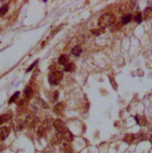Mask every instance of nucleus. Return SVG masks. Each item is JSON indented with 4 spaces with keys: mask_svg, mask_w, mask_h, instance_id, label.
Returning a JSON list of instances; mask_svg holds the SVG:
<instances>
[{
    "mask_svg": "<svg viewBox=\"0 0 152 153\" xmlns=\"http://www.w3.org/2000/svg\"><path fill=\"white\" fill-rule=\"evenodd\" d=\"M116 17L112 13H105L102 15L98 21V25L100 28L105 29L110 26H112L115 23Z\"/></svg>",
    "mask_w": 152,
    "mask_h": 153,
    "instance_id": "1",
    "label": "nucleus"
},
{
    "mask_svg": "<svg viewBox=\"0 0 152 153\" xmlns=\"http://www.w3.org/2000/svg\"><path fill=\"white\" fill-rule=\"evenodd\" d=\"M64 74L62 71L55 70L52 71L49 76V82L51 85H58L62 80Z\"/></svg>",
    "mask_w": 152,
    "mask_h": 153,
    "instance_id": "2",
    "label": "nucleus"
},
{
    "mask_svg": "<svg viewBox=\"0 0 152 153\" xmlns=\"http://www.w3.org/2000/svg\"><path fill=\"white\" fill-rule=\"evenodd\" d=\"M134 4L135 3L133 1H129L124 2L119 7V12L123 14L124 15L130 14V13L134 9Z\"/></svg>",
    "mask_w": 152,
    "mask_h": 153,
    "instance_id": "3",
    "label": "nucleus"
},
{
    "mask_svg": "<svg viewBox=\"0 0 152 153\" xmlns=\"http://www.w3.org/2000/svg\"><path fill=\"white\" fill-rule=\"evenodd\" d=\"M51 128V122L49 120H46L40 126L37 131V135L39 136H43L48 132Z\"/></svg>",
    "mask_w": 152,
    "mask_h": 153,
    "instance_id": "4",
    "label": "nucleus"
},
{
    "mask_svg": "<svg viewBox=\"0 0 152 153\" xmlns=\"http://www.w3.org/2000/svg\"><path fill=\"white\" fill-rule=\"evenodd\" d=\"M53 125L56 129V130L57 131V132L60 134L62 133L63 132H64L65 131L68 129L66 123L60 119H57L55 120L53 123Z\"/></svg>",
    "mask_w": 152,
    "mask_h": 153,
    "instance_id": "5",
    "label": "nucleus"
},
{
    "mask_svg": "<svg viewBox=\"0 0 152 153\" xmlns=\"http://www.w3.org/2000/svg\"><path fill=\"white\" fill-rule=\"evenodd\" d=\"M39 122V119L34 116L33 115H29L26 118L25 122V125L27 126L30 128H33L35 127Z\"/></svg>",
    "mask_w": 152,
    "mask_h": 153,
    "instance_id": "6",
    "label": "nucleus"
},
{
    "mask_svg": "<svg viewBox=\"0 0 152 153\" xmlns=\"http://www.w3.org/2000/svg\"><path fill=\"white\" fill-rule=\"evenodd\" d=\"M11 129L9 127L3 126L0 127V141H4L10 135Z\"/></svg>",
    "mask_w": 152,
    "mask_h": 153,
    "instance_id": "7",
    "label": "nucleus"
},
{
    "mask_svg": "<svg viewBox=\"0 0 152 153\" xmlns=\"http://www.w3.org/2000/svg\"><path fill=\"white\" fill-rule=\"evenodd\" d=\"M66 107V103L64 102H60L54 107V111L56 115L60 116Z\"/></svg>",
    "mask_w": 152,
    "mask_h": 153,
    "instance_id": "8",
    "label": "nucleus"
},
{
    "mask_svg": "<svg viewBox=\"0 0 152 153\" xmlns=\"http://www.w3.org/2000/svg\"><path fill=\"white\" fill-rule=\"evenodd\" d=\"M62 140H64L67 142H71L73 141L74 139V136L72 134V133L68 129L67 131H65L64 132H63L62 133L60 134Z\"/></svg>",
    "mask_w": 152,
    "mask_h": 153,
    "instance_id": "9",
    "label": "nucleus"
},
{
    "mask_svg": "<svg viewBox=\"0 0 152 153\" xmlns=\"http://www.w3.org/2000/svg\"><path fill=\"white\" fill-rule=\"evenodd\" d=\"M143 19L146 21L150 20L152 19V6L148 7L144 10L142 15Z\"/></svg>",
    "mask_w": 152,
    "mask_h": 153,
    "instance_id": "10",
    "label": "nucleus"
},
{
    "mask_svg": "<svg viewBox=\"0 0 152 153\" xmlns=\"http://www.w3.org/2000/svg\"><path fill=\"white\" fill-rule=\"evenodd\" d=\"M135 140V135L133 133H127L125 134L123 138V141L127 144L131 145Z\"/></svg>",
    "mask_w": 152,
    "mask_h": 153,
    "instance_id": "11",
    "label": "nucleus"
},
{
    "mask_svg": "<svg viewBox=\"0 0 152 153\" xmlns=\"http://www.w3.org/2000/svg\"><path fill=\"white\" fill-rule=\"evenodd\" d=\"M135 120L137 124L140 126H145L147 125V119L145 116L137 115L135 116Z\"/></svg>",
    "mask_w": 152,
    "mask_h": 153,
    "instance_id": "12",
    "label": "nucleus"
},
{
    "mask_svg": "<svg viewBox=\"0 0 152 153\" xmlns=\"http://www.w3.org/2000/svg\"><path fill=\"white\" fill-rule=\"evenodd\" d=\"M13 117V113L11 112L5 113L0 115V125L4 124V123L9 121Z\"/></svg>",
    "mask_w": 152,
    "mask_h": 153,
    "instance_id": "13",
    "label": "nucleus"
},
{
    "mask_svg": "<svg viewBox=\"0 0 152 153\" xmlns=\"http://www.w3.org/2000/svg\"><path fill=\"white\" fill-rule=\"evenodd\" d=\"M75 69H76L75 64L72 62H70L64 66V70L65 71L71 72L75 70Z\"/></svg>",
    "mask_w": 152,
    "mask_h": 153,
    "instance_id": "14",
    "label": "nucleus"
},
{
    "mask_svg": "<svg viewBox=\"0 0 152 153\" xmlns=\"http://www.w3.org/2000/svg\"><path fill=\"white\" fill-rule=\"evenodd\" d=\"M83 50L82 48L80 45L75 46L71 50V53L75 56H79L82 53Z\"/></svg>",
    "mask_w": 152,
    "mask_h": 153,
    "instance_id": "15",
    "label": "nucleus"
},
{
    "mask_svg": "<svg viewBox=\"0 0 152 153\" xmlns=\"http://www.w3.org/2000/svg\"><path fill=\"white\" fill-rule=\"evenodd\" d=\"M135 141H137L138 142L143 141H145L147 140V135L145 134V133H138V134H135Z\"/></svg>",
    "mask_w": 152,
    "mask_h": 153,
    "instance_id": "16",
    "label": "nucleus"
},
{
    "mask_svg": "<svg viewBox=\"0 0 152 153\" xmlns=\"http://www.w3.org/2000/svg\"><path fill=\"white\" fill-rule=\"evenodd\" d=\"M25 94L26 97L27 99L30 98L33 95V91L32 88H31L29 86H26L25 88Z\"/></svg>",
    "mask_w": 152,
    "mask_h": 153,
    "instance_id": "17",
    "label": "nucleus"
},
{
    "mask_svg": "<svg viewBox=\"0 0 152 153\" xmlns=\"http://www.w3.org/2000/svg\"><path fill=\"white\" fill-rule=\"evenodd\" d=\"M132 19V14H128L124 15L121 18V22L123 25H126L128 23H129Z\"/></svg>",
    "mask_w": 152,
    "mask_h": 153,
    "instance_id": "18",
    "label": "nucleus"
},
{
    "mask_svg": "<svg viewBox=\"0 0 152 153\" xmlns=\"http://www.w3.org/2000/svg\"><path fill=\"white\" fill-rule=\"evenodd\" d=\"M58 63L61 65L65 66L68 63V58L67 56L65 55H61L60 57L58 58Z\"/></svg>",
    "mask_w": 152,
    "mask_h": 153,
    "instance_id": "19",
    "label": "nucleus"
},
{
    "mask_svg": "<svg viewBox=\"0 0 152 153\" xmlns=\"http://www.w3.org/2000/svg\"><path fill=\"white\" fill-rule=\"evenodd\" d=\"M9 10V5L4 4L0 7V17H3Z\"/></svg>",
    "mask_w": 152,
    "mask_h": 153,
    "instance_id": "20",
    "label": "nucleus"
},
{
    "mask_svg": "<svg viewBox=\"0 0 152 153\" xmlns=\"http://www.w3.org/2000/svg\"><path fill=\"white\" fill-rule=\"evenodd\" d=\"M73 150L72 148L71 145L68 143L64 144V153H73Z\"/></svg>",
    "mask_w": 152,
    "mask_h": 153,
    "instance_id": "21",
    "label": "nucleus"
},
{
    "mask_svg": "<svg viewBox=\"0 0 152 153\" xmlns=\"http://www.w3.org/2000/svg\"><path fill=\"white\" fill-rule=\"evenodd\" d=\"M91 32H92V34H94V35L99 36L103 33H105V29H102V28H99V29H92Z\"/></svg>",
    "mask_w": 152,
    "mask_h": 153,
    "instance_id": "22",
    "label": "nucleus"
},
{
    "mask_svg": "<svg viewBox=\"0 0 152 153\" xmlns=\"http://www.w3.org/2000/svg\"><path fill=\"white\" fill-rule=\"evenodd\" d=\"M124 25L123 24L122 22H119L116 24H114V25H112V30L113 32H115V31H117L119 29H121L122 28V26H123Z\"/></svg>",
    "mask_w": 152,
    "mask_h": 153,
    "instance_id": "23",
    "label": "nucleus"
},
{
    "mask_svg": "<svg viewBox=\"0 0 152 153\" xmlns=\"http://www.w3.org/2000/svg\"><path fill=\"white\" fill-rule=\"evenodd\" d=\"M19 95H20V92H19V91H17V92H16L15 93H14V94L12 95L11 97L10 98L9 103V104H11V103H12V102H15V101H16V100L18 98Z\"/></svg>",
    "mask_w": 152,
    "mask_h": 153,
    "instance_id": "24",
    "label": "nucleus"
},
{
    "mask_svg": "<svg viewBox=\"0 0 152 153\" xmlns=\"http://www.w3.org/2000/svg\"><path fill=\"white\" fill-rule=\"evenodd\" d=\"M134 20L135 22H137L138 23H140L143 21V17H142L141 13H139L137 15H135L134 17Z\"/></svg>",
    "mask_w": 152,
    "mask_h": 153,
    "instance_id": "25",
    "label": "nucleus"
},
{
    "mask_svg": "<svg viewBox=\"0 0 152 153\" xmlns=\"http://www.w3.org/2000/svg\"><path fill=\"white\" fill-rule=\"evenodd\" d=\"M109 79L110 80V84L112 85V86L114 89L117 91V84L115 82V78L112 76H109Z\"/></svg>",
    "mask_w": 152,
    "mask_h": 153,
    "instance_id": "26",
    "label": "nucleus"
},
{
    "mask_svg": "<svg viewBox=\"0 0 152 153\" xmlns=\"http://www.w3.org/2000/svg\"><path fill=\"white\" fill-rule=\"evenodd\" d=\"M37 60L36 61H35L32 64H31V65L29 67V69L27 70V72H29V71H30V70H32L33 69V68L35 66V65H36V64H37Z\"/></svg>",
    "mask_w": 152,
    "mask_h": 153,
    "instance_id": "27",
    "label": "nucleus"
},
{
    "mask_svg": "<svg viewBox=\"0 0 152 153\" xmlns=\"http://www.w3.org/2000/svg\"><path fill=\"white\" fill-rule=\"evenodd\" d=\"M53 98H54V100L55 101L57 100V99L58 98V91H54Z\"/></svg>",
    "mask_w": 152,
    "mask_h": 153,
    "instance_id": "28",
    "label": "nucleus"
},
{
    "mask_svg": "<svg viewBox=\"0 0 152 153\" xmlns=\"http://www.w3.org/2000/svg\"><path fill=\"white\" fill-rule=\"evenodd\" d=\"M149 141H150V142L151 143V144L152 145V135L150 136V138H149Z\"/></svg>",
    "mask_w": 152,
    "mask_h": 153,
    "instance_id": "29",
    "label": "nucleus"
},
{
    "mask_svg": "<svg viewBox=\"0 0 152 153\" xmlns=\"http://www.w3.org/2000/svg\"><path fill=\"white\" fill-rule=\"evenodd\" d=\"M0 31H1V29H0Z\"/></svg>",
    "mask_w": 152,
    "mask_h": 153,
    "instance_id": "30",
    "label": "nucleus"
}]
</instances>
